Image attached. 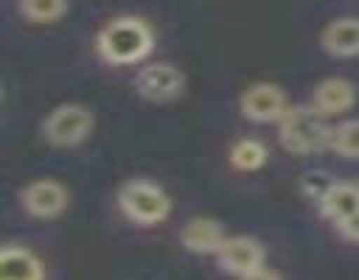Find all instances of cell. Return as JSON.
<instances>
[{
	"label": "cell",
	"mask_w": 359,
	"mask_h": 280,
	"mask_svg": "<svg viewBox=\"0 0 359 280\" xmlns=\"http://www.w3.org/2000/svg\"><path fill=\"white\" fill-rule=\"evenodd\" d=\"M151 45H154V34L149 22L129 14L109 20L95 36V48L101 59H107L109 64H135L151 50Z\"/></svg>",
	"instance_id": "6da1fadb"
},
{
	"label": "cell",
	"mask_w": 359,
	"mask_h": 280,
	"mask_svg": "<svg viewBox=\"0 0 359 280\" xmlns=\"http://www.w3.org/2000/svg\"><path fill=\"white\" fill-rule=\"evenodd\" d=\"M331 129L325 126L323 115L314 106H289L286 115L278 120L280 146L292 154H311L328 146Z\"/></svg>",
	"instance_id": "7a4b0ae2"
},
{
	"label": "cell",
	"mask_w": 359,
	"mask_h": 280,
	"mask_svg": "<svg viewBox=\"0 0 359 280\" xmlns=\"http://www.w3.org/2000/svg\"><path fill=\"white\" fill-rule=\"evenodd\" d=\"M118 207L135 224H157L171 213V199L154 182L129 179L118 188Z\"/></svg>",
	"instance_id": "3957f363"
},
{
	"label": "cell",
	"mask_w": 359,
	"mask_h": 280,
	"mask_svg": "<svg viewBox=\"0 0 359 280\" xmlns=\"http://www.w3.org/2000/svg\"><path fill=\"white\" fill-rule=\"evenodd\" d=\"M93 109L84 104H59L42 120V137L53 146H76L93 132Z\"/></svg>",
	"instance_id": "277c9868"
},
{
	"label": "cell",
	"mask_w": 359,
	"mask_h": 280,
	"mask_svg": "<svg viewBox=\"0 0 359 280\" xmlns=\"http://www.w3.org/2000/svg\"><path fill=\"white\" fill-rule=\"evenodd\" d=\"M20 202L25 207V213L36 216V218H56L67 210L70 204V193L59 179H34L20 190Z\"/></svg>",
	"instance_id": "5b68a950"
},
{
	"label": "cell",
	"mask_w": 359,
	"mask_h": 280,
	"mask_svg": "<svg viewBox=\"0 0 359 280\" xmlns=\"http://www.w3.org/2000/svg\"><path fill=\"white\" fill-rule=\"evenodd\" d=\"M185 78L171 62H151L137 70L135 90L149 101H171L182 92Z\"/></svg>",
	"instance_id": "8992f818"
},
{
	"label": "cell",
	"mask_w": 359,
	"mask_h": 280,
	"mask_svg": "<svg viewBox=\"0 0 359 280\" xmlns=\"http://www.w3.org/2000/svg\"><path fill=\"white\" fill-rule=\"evenodd\" d=\"M241 115L247 120H255V123H269V120H280L286 115V95L278 84H269V81H258L252 87L244 90L241 101Z\"/></svg>",
	"instance_id": "52a82bcc"
},
{
	"label": "cell",
	"mask_w": 359,
	"mask_h": 280,
	"mask_svg": "<svg viewBox=\"0 0 359 280\" xmlns=\"http://www.w3.org/2000/svg\"><path fill=\"white\" fill-rule=\"evenodd\" d=\"M216 258H219V266L224 272L236 274L238 280L252 274V272H258V269H264V246H261V241H255L250 235L227 238Z\"/></svg>",
	"instance_id": "ba28073f"
},
{
	"label": "cell",
	"mask_w": 359,
	"mask_h": 280,
	"mask_svg": "<svg viewBox=\"0 0 359 280\" xmlns=\"http://www.w3.org/2000/svg\"><path fill=\"white\" fill-rule=\"evenodd\" d=\"M353 104H356V87L348 78H339V76L323 78L314 87V95H311V106L320 115H342Z\"/></svg>",
	"instance_id": "9c48e42d"
},
{
	"label": "cell",
	"mask_w": 359,
	"mask_h": 280,
	"mask_svg": "<svg viewBox=\"0 0 359 280\" xmlns=\"http://www.w3.org/2000/svg\"><path fill=\"white\" fill-rule=\"evenodd\" d=\"M180 241H182V246H185L188 252H194V255H219V249H222V244L227 241V235H224V230H222V224H219L216 218L199 216V218H191V221L182 227Z\"/></svg>",
	"instance_id": "30bf717a"
},
{
	"label": "cell",
	"mask_w": 359,
	"mask_h": 280,
	"mask_svg": "<svg viewBox=\"0 0 359 280\" xmlns=\"http://www.w3.org/2000/svg\"><path fill=\"white\" fill-rule=\"evenodd\" d=\"M0 280H45L42 260L22 244H6L0 249Z\"/></svg>",
	"instance_id": "8fae6325"
},
{
	"label": "cell",
	"mask_w": 359,
	"mask_h": 280,
	"mask_svg": "<svg viewBox=\"0 0 359 280\" xmlns=\"http://www.w3.org/2000/svg\"><path fill=\"white\" fill-rule=\"evenodd\" d=\"M320 45L339 59L348 56H359V17H337L331 20L323 34H320Z\"/></svg>",
	"instance_id": "7c38bea8"
},
{
	"label": "cell",
	"mask_w": 359,
	"mask_h": 280,
	"mask_svg": "<svg viewBox=\"0 0 359 280\" xmlns=\"http://www.w3.org/2000/svg\"><path fill=\"white\" fill-rule=\"evenodd\" d=\"M317 207H320V213L328 221L342 224L345 218L359 213V185H353V182H334L331 190L320 199Z\"/></svg>",
	"instance_id": "4fadbf2b"
},
{
	"label": "cell",
	"mask_w": 359,
	"mask_h": 280,
	"mask_svg": "<svg viewBox=\"0 0 359 280\" xmlns=\"http://www.w3.org/2000/svg\"><path fill=\"white\" fill-rule=\"evenodd\" d=\"M230 162L238 171H258L266 162V146L258 137H244L230 146Z\"/></svg>",
	"instance_id": "5bb4252c"
},
{
	"label": "cell",
	"mask_w": 359,
	"mask_h": 280,
	"mask_svg": "<svg viewBox=\"0 0 359 280\" xmlns=\"http://www.w3.org/2000/svg\"><path fill=\"white\" fill-rule=\"evenodd\" d=\"M328 148L337 151L339 157L359 160V118L337 123L328 134Z\"/></svg>",
	"instance_id": "9a60e30c"
},
{
	"label": "cell",
	"mask_w": 359,
	"mask_h": 280,
	"mask_svg": "<svg viewBox=\"0 0 359 280\" xmlns=\"http://www.w3.org/2000/svg\"><path fill=\"white\" fill-rule=\"evenodd\" d=\"M17 11L22 17H28L31 22H53L67 11V3H59V0H22L17 6Z\"/></svg>",
	"instance_id": "2e32d148"
},
{
	"label": "cell",
	"mask_w": 359,
	"mask_h": 280,
	"mask_svg": "<svg viewBox=\"0 0 359 280\" xmlns=\"http://www.w3.org/2000/svg\"><path fill=\"white\" fill-rule=\"evenodd\" d=\"M331 185H334V179H328V176H325V174H320V171H317V174H306V176H303V193H306L311 202H317V204H320V199L331 190Z\"/></svg>",
	"instance_id": "e0dca14e"
},
{
	"label": "cell",
	"mask_w": 359,
	"mask_h": 280,
	"mask_svg": "<svg viewBox=\"0 0 359 280\" xmlns=\"http://www.w3.org/2000/svg\"><path fill=\"white\" fill-rule=\"evenodd\" d=\"M337 230H339L342 238H348V241H359V213L351 216V218H345L342 224H337Z\"/></svg>",
	"instance_id": "ac0fdd59"
},
{
	"label": "cell",
	"mask_w": 359,
	"mask_h": 280,
	"mask_svg": "<svg viewBox=\"0 0 359 280\" xmlns=\"http://www.w3.org/2000/svg\"><path fill=\"white\" fill-rule=\"evenodd\" d=\"M241 280H280V274L264 266V269H258V272H252V274H247V277H241Z\"/></svg>",
	"instance_id": "d6986e66"
}]
</instances>
